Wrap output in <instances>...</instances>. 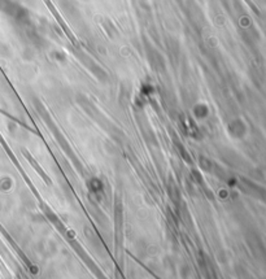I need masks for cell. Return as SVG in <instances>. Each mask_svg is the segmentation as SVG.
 Returning <instances> with one entry per match:
<instances>
[{
    "instance_id": "obj_1",
    "label": "cell",
    "mask_w": 266,
    "mask_h": 279,
    "mask_svg": "<svg viewBox=\"0 0 266 279\" xmlns=\"http://www.w3.org/2000/svg\"><path fill=\"white\" fill-rule=\"evenodd\" d=\"M44 3H46V6L48 7V9H50L51 13H52V15H53L55 20L57 21V24H59L60 26H61V29L64 30L65 36L68 37V39H69V41H71L72 43L74 44V46H77V43H78V42H77L76 36H74L73 31H72V30L69 29V27H68V25H66V22H65V20L61 17V15H60V13L57 12V9L55 8V6H53V4L51 3V0H44Z\"/></svg>"
}]
</instances>
